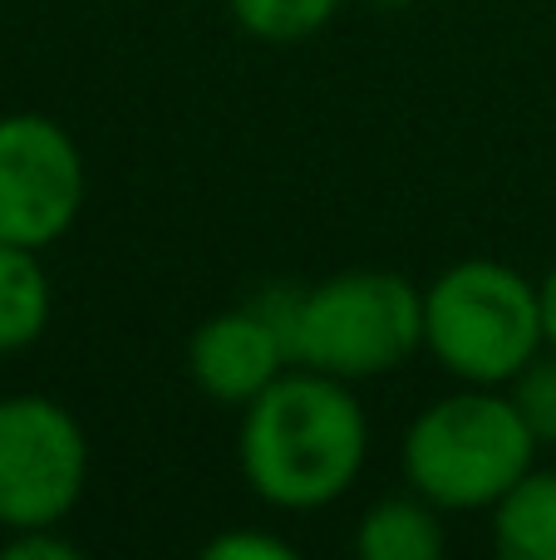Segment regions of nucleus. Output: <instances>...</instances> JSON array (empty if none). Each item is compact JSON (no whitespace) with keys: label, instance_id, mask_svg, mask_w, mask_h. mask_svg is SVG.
Instances as JSON below:
<instances>
[{"label":"nucleus","instance_id":"obj_1","mask_svg":"<svg viewBox=\"0 0 556 560\" xmlns=\"http://www.w3.org/2000/svg\"><path fill=\"white\" fill-rule=\"evenodd\" d=\"M242 472L266 506L315 512L340 502L370 457V423L350 384L315 369H286L242 408Z\"/></svg>","mask_w":556,"mask_h":560},{"label":"nucleus","instance_id":"obj_2","mask_svg":"<svg viewBox=\"0 0 556 560\" xmlns=\"http://www.w3.org/2000/svg\"><path fill=\"white\" fill-rule=\"evenodd\" d=\"M537 438L508 394L468 384L429 404L404 433V477L439 512L493 506L518 477L532 472Z\"/></svg>","mask_w":556,"mask_h":560},{"label":"nucleus","instance_id":"obj_3","mask_svg":"<svg viewBox=\"0 0 556 560\" xmlns=\"http://www.w3.org/2000/svg\"><path fill=\"white\" fill-rule=\"evenodd\" d=\"M424 349V290L394 271H340L301 290L291 369L364 384Z\"/></svg>","mask_w":556,"mask_h":560},{"label":"nucleus","instance_id":"obj_4","mask_svg":"<svg viewBox=\"0 0 556 560\" xmlns=\"http://www.w3.org/2000/svg\"><path fill=\"white\" fill-rule=\"evenodd\" d=\"M424 349L463 384H512V374L547 349L537 285L502 261L449 266L424 290Z\"/></svg>","mask_w":556,"mask_h":560},{"label":"nucleus","instance_id":"obj_5","mask_svg":"<svg viewBox=\"0 0 556 560\" xmlns=\"http://www.w3.org/2000/svg\"><path fill=\"white\" fill-rule=\"evenodd\" d=\"M89 482V438L45 394L0 398V526H59Z\"/></svg>","mask_w":556,"mask_h":560},{"label":"nucleus","instance_id":"obj_6","mask_svg":"<svg viewBox=\"0 0 556 560\" xmlns=\"http://www.w3.org/2000/svg\"><path fill=\"white\" fill-rule=\"evenodd\" d=\"M84 207L79 143L45 114L0 118V242L45 252Z\"/></svg>","mask_w":556,"mask_h":560},{"label":"nucleus","instance_id":"obj_7","mask_svg":"<svg viewBox=\"0 0 556 560\" xmlns=\"http://www.w3.org/2000/svg\"><path fill=\"white\" fill-rule=\"evenodd\" d=\"M286 369H291L286 345L252 305H236L202 319L197 335L187 339V374H193V384L212 404H227V408H246L252 398H262Z\"/></svg>","mask_w":556,"mask_h":560},{"label":"nucleus","instance_id":"obj_8","mask_svg":"<svg viewBox=\"0 0 556 560\" xmlns=\"http://www.w3.org/2000/svg\"><path fill=\"white\" fill-rule=\"evenodd\" d=\"M493 546L502 560H556V472H537L493 502Z\"/></svg>","mask_w":556,"mask_h":560},{"label":"nucleus","instance_id":"obj_9","mask_svg":"<svg viewBox=\"0 0 556 560\" xmlns=\"http://www.w3.org/2000/svg\"><path fill=\"white\" fill-rule=\"evenodd\" d=\"M355 551L364 560H439L443 556V526L439 506L414 497H384L360 516Z\"/></svg>","mask_w":556,"mask_h":560},{"label":"nucleus","instance_id":"obj_10","mask_svg":"<svg viewBox=\"0 0 556 560\" xmlns=\"http://www.w3.org/2000/svg\"><path fill=\"white\" fill-rule=\"evenodd\" d=\"M49 325V276L39 252L0 242V354L35 345Z\"/></svg>","mask_w":556,"mask_h":560},{"label":"nucleus","instance_id":"obj_11","mask_svg":"<svg viewBox=\"0 0 556 560\" xmlns=\"http://www.w3.org/2000/svg\"><path fill=\"white\" fill-rule=\"evenodd\" d=\"M227 10H232V20L246 35L291 45V39H305L331 25L340 0H227Z\"/></svg>","mask_w":556,"mask_h":560},{"label":"nucleus","instance_id":"obj_12","mask_svg":"<svg viewBox=\"0 0 556 560\" xmlns=\"http://www.w3.org/2000/svg\"><path fill=\"white\" fill-rule=\"evenodd\" d=\"M512 408L528 423V433L542 443H556V349H542L512 374Z\"/></svg>","mask_w":556,"mask_h":560},{"label":"nucleus","instance_id":"obj_13","mask_svg":"<svg viewBox=\"0 0 556 560\" xmlns=\"http://www.w3.org/2000/svg\"><path fill=\"white\" fill-rule=\"evenodd\" d=\"M207 560H296V546L271 532H222L202 546Z\"/></svg>","mask_w":556,"mask_h":560},{"label":"nucleus","instance_id":"obj_14","mask_svg":"<svg viewBox=\"0 0 556 560\" xmlns=\"http://www.w3.org/2000/svg\"><path fill=\"white\" fill-rule=\"evenodd\" d=\"M0 556L5 560H79V546L69 536H59L55 526H25V532H10Z\"/></svg>","mask_w":556,"mask_h":560},{"label":"nucleus","instance_id":"obj_15","mask_svg":"<svg viewBox=\"0 0 556 560\" xmlns=\"http://www.w3.org/2000/svg\"><path fill=\"white\" fill-rule=\"evenodd\" d=\"M537 300H542V339H547V349H556V266L547 271V280H537Z\"/></svg>","mask_w":556,"mask_h":560},{"label":"nucleus","instance_id":"obj_16","mask_svg":"<svg viewBox=\"0 0 556 560\" xmlns=\"http://www.w3.org/2000/svg\"><path fill=\"white\" fill-rule=\"evenodd\" d=\"M370 5H384V10H404V5H414V0H370Z\"/></svg>","mask_w":556,"mask_h":560}]
</instances>
